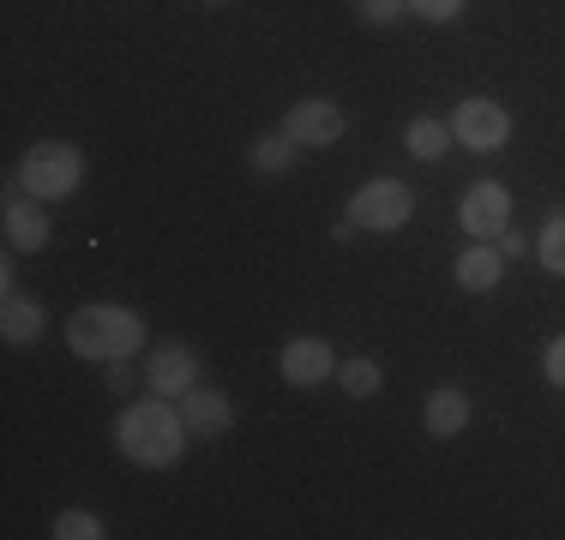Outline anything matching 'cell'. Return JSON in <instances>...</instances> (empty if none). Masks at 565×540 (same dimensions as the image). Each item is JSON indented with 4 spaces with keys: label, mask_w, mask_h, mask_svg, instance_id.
<instances>
[{
    "label": "cell",
    "mask_w": 565,
    "mask_h": 540,
    "mask_svg": "<svg viewBox=\"0 0 565 540\" xmlns=\"http://www.w3.org/2000/svg\"><path fill=\"white\" fill-rule=\"evenodd\" d=\"M186 421L169 409V397H151V402H132V409H120V421H115V444L132 456L139 468H169V463H181V451H186Z\"/></svg>",
    "instance_id": "1"
},
{
    "label": "cell",
    "mask_w": 565,
    "mask_h": 540,
    "mask_svg": "<svg viewBox=\"0 0 565 540\" xmlns=\"http://www.w3.org/2000/svg\"><path fill=\"white\" fill-rule=\"evenodd\" d=\"M145 343V318L127 306H78L66 318V348L85 360H120Z\"/></svg>",
    "instance_id": "2"
},
{
    "label": "cell",
    "mask_w": 565,
    "mask_h": 540,
    "mask_svg": "<svg viewBox=\"0 0 565 540\" xmlns=\"http://www.w3.org/2000/svg\"><path fill=\"white\" fill-rule=\"evenodd\" d=\"M78 174H85V156H78L73 144H61V139L31 144L24 162H19V186L31 198H66L78 186Z\"/></svg>",
    "instance_id": "3"
},
{
    "label": "cell",
    "mask_w": 565,
    "mask_h": 540,
    "mask_svg": "<svg viewBox=\"0 0 565 540\" xmlns=\"http://www.w3.org/2000/svg\"><path fill=\"white\" fill-rule=\"evenodd\" d=\"M415 216V193L403 181H367L349 198V223L355 228H403Z\"/></svg>",
    "instance_id": "4"
},
{
    "label": "cell",
    "mask_w": 565,
    "mask_h": 540,
    "mask_svg": "<svg viewBox=\"0 0 565 540\" xmlns=\"http://www.w3.org/2000/svg\"><path fill=\"white\" fill-rule=\"evenodd\" d=\"M505 132H511V115L500 102H488V97H463L457 102V115H451V139L457 144H469V151H500L505 144Z\"/></svg>",
    "instance_id": "5"
},
{
    "label": "cell",
    "mask_w": 565,
    "mask_h": 540,
    "mask_svg": "<svg viewBox=\"0 0 565 540\" xmlns=\"http://www.w3.org/2000/svg\"><path fill=\"white\" fill-rule=\"evenodd\" d=\"M457 223L469 228V240H493L511 223V193L500 181H476L463 193V205H457Z\"/></svg>",
    "instance_id": "6"
},
{
    "label": "cell",
    "mask_w": 565,
    "mask_h": 540,
    "mask_svg": "<svg viewBox=\"0 0 565 540\" xmlns=\"http://www.w3.org/2000/svg\"><path fill=\"white\" fill-rule=\"evenodd\" d=\"M282 132H289L295 144H338L343 139V108L326 102V97H307L282 115Z\"/></svg>",
    "instance_id": "7"
},
{
    "label": "cell",
    "mask_w": 565,
    "mask_h": 540,
    "mask_svg": "<svg viewBox=\"0 0 565 540\" xmlns=\"http://www.w3.org/2000/svg\"><path fill=\"white\" fill-rule=\"evenodd\" d=\"M277 372L289 378V385H326V378L338 372V360H331L326 336H295V343H282Z\"/></svg>",
    "instance_id": "8"
},
{
    "label": "cell",
    "mask_w": 565,
    "mask_h": 540,
    "mask_svg": "<svg viewBox=\"0 0 565 540\" xmlns=\"http://www.w3.org/2000/svg\"><path fill=\"white\" fill-rule=\"evenodd\" d=\"M199 385V355L193 348H157L151 355V390L157 397H186V390Z\"/></svg>",
    "instance_id": "9"
},
{
    "label": "cell",
    "mask_w": 565,
    "mask_h": 540,
    "mask_svg": "<svg viewBox=\"0 0 565 540\" xmlns=\"http://www.w3.org/2000/svg\"><path fill=\"white\" fill-rule=\"evenodd\" d=\"M181 421L186 432H199V439H217V432H228V421H235V409H228V397H217V390H186L181 397Z\"/></svg>",
    "instance_id": "10"
},
{
    "label": "cell",
    "mask_w": 565,
    "mask_h": 540,
    "mask_svg": "<svg viewBox=\"0 0 565 540\" xmlns=\"http://www.w3.org/2000/svg\"><path fill=\"white\" fill-rule=\"evenodd\" d=\"M7 240H12V252L49 247V216L36 210V198H7Z\"/></svg>",
    "instance_id": "11"
},
{
    "label": "cell",
    "mask_w": 565,
    "mask_h": 540,
    "mask_svg": "<svg viewBox=\"0 0 565 540\" xmlns=\"http://www.w3.org/2000/svg\"><path fill=\"white\" fill-rule=\"evenodd\" d=\"M469 426V397L463 390H434V397H427V432H434V439H457V432Z\"/></svg>",
    "instance_id": "12"
},
{
    "label": "cell",
    "mask_w": 565,
    "mask_h": 540,
    "mask_svg": "<svg viewBox=\"0 0 565 540\" xmlns=\"http://www.w3.org/2000/svg\"><path fill=\"white\" fill-rule=\"evenodd\" d=\"M500 270H505L500 247H469L463 259H457V282H463L469 294H488V289H500Z\"/></svg>",
    "instance_id": "13"
},
{
    "label": "cell",
    "mask_w": 565,
    "mask_h": 540,
    "mask_svg": "<svg viewBox=\"0 0 565 540\" xmlns=\"http://www.w3.org/2000/svg\"><path fill=\"white\" fill-rule=\"evenodd\" d=\"M0 336H7V343H36V336H43V306L24 301V294H7V306H0Z\"/></svg>",
    "instance_id": "14"
},
{
    "label": "cell",
    "mask_w": 565,
    "mask_h": 540,
    "mask_svg": "<svg viewBox=\"0 0 565 540\" xmlns=\"http://www.w3.org/2000/svg\"><path fill=\"white\" fill-rule=\"evenodd\" d=\"M403 144H409V156H422V162H439L446 156V144H451V127H439V120H409V132H403Z\"/></svg>",
    "instance_id": "15"
},
{
    "label": "cell",
    "mask_w": 565,
    "mask_h": 540,
    "mask_svg": "<svg viewBox=\"0 0 565 540\" xmlns=\"http://www.w3.org/2000/svg\"><path fill=\"white\" fill-rule=\"evenodd\" d=\"M247 156H253V169H259V174H282L295 162V139H289V132H265V139H253Z\"/></svg>",
    "instance_id": "16"
},
{
    "label": "cell",
    "mask_w": 565,
    "mask_h": 540,
    "mask_svg": "<svg viewBox=\"0 0 565 540\" xmlns=\"http://www.w3.org/2000/svg\"><path fill=\"white\" fill-rule=\"evenodd\" d=\"M535 252H542V264L554 270V277H565V210H554L542 223V235H535Z\"/></svg>",
    "instance_id": "17"
},
{
    "label": "cell",
    "mask_w": 565,
    "mask_h": 540,
    "mask_svg": "<svg viewBox=\"0 0 565 540\" xmlns=\"http://www.w3.org/2000/svg\"><path fill=\"white\" fill-rule=\"evenodd\" d=\"M338 385L349 390V397H380L385 378H380V367H373L367 355H361V360H343V367H338Z\"/></svg>",
    "instance_id": "18"
},
{
    "label": "cell",
    "mask_w": 565,
    "mask_h": 540,
    "mask_svg": "<svg viewBox=\"0 0 565 540\" xmlns=\"http://www.w3.org/2000/svg\"><path fill=\"white\" fill-rule=\"evenodd\" d=\"M55 540H103V522L90 510H61L55 517Z\"/></svg>",
    "instance_id": "19"
},
{
    "label": "cell",
    "mask_w": 565,
    "mask_h": 540,
    "mask_svg": "<svg viewBox=\"0 0 565 540\" xmlns=\"http://www.w3.org/2000/svg\"><path fill=\"white\" fill-rule=\"evenodd\" d=\"M355 12L367 24H392V19H403L409 12V0H355Z\"/></svg>",
    "instance_id": "20"
},
{
    "label": "cell",
    "mask_w": 565,
    "mask_h": 540,
    "mask_svg": "<svg viewBox=\"0 0 565 540\" xmlns=\"http://www.w3.org/2000/svg\"><path fill=\"white\" fill-rule=\"evenodd\" d=\"M409 12H422L427 24H451L463 12V0H409Z\"/></svg>",
    "instance_id": "21"
},
{
    "label": "cell",
    "mask_w": 565,
    "mask_h": 540,
    "mask_svg": "<svg viewBox=\"0 0 565 540\" xmlns=\"http://www.w3.org/2000/svg\"><path fill=\"white\" fill-rule=\"evenodd\" d=\"M542 367H547V385H559V390H565V336H554V343H547Z\"/></svg>",
    "instance_id": "22"
},
{
    "label": "cell",
    "mask_w": 565,
    "mask_h": 540,
    "mask_svg": "<svg viewBox=\"0 0 565 540\" xmlns=\"http://www.w3.org/2000/svg\"><path fill=\"white\" fill-rule=\"evenodd\" d=\"M493 240H500V259H518V252H523V235H511V228H500Z\"/></svg>",
    "instance_id": "23"
},
{
    "label": "cell",
    "mask_w": 565,
    "mask_h": 540,
    "mask_svg": "<svg viewBox=\"0 0 565 540\" xmlns=\"http://www.w3.org/2000/svg\"><path fill=\"white\" fill-rule=\"evenodd\" d=\"M127 360H132V355H120V360H109V385H115V390H127V385H132Z\"/></svg>",
    "instance_id": "24"
},
{
    "label": "cell",
    "mask_w": 565,
    "mask_h": 540,
    "mask_svg": "<svg viewBox=\"0 0 565 540\" xmlns=\"http://www.w3.org/2000/svg\"><path fill=\"white\" fill-rule=\"evenodd\" d=\"M205 7H223V0H205Z\"/></svg>",
    "instance_id": "25"
}]
</instances>
